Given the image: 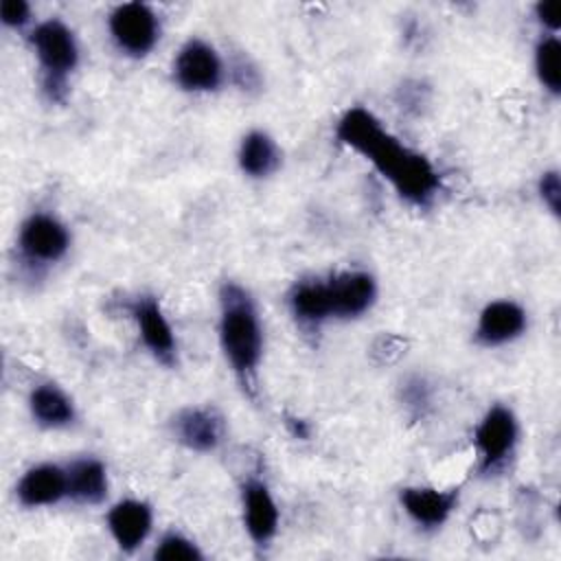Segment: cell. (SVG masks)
Masks as SVG:
<instances>
[{"mask_svg":"<svg viewBox=\"0 0 561 561\" xmlns=\"http://www.w3.org/2000/svg\"><path fill=\"white\" fill-rule=\"evenodd\" d=\"M335 138L366 158L408 204L427 206L440 193V173L430 158L405 147L370 110L348 107L335 123Z\"/></svg>","mask_w":561,"mask_h":561,"instance_id":"cell-1","label":"cell"},{"mask_svg":"<svg viewBox=\"0 0 561 561\" xmlns=\"http://www.w3.org/2000/svg\"><path fill=\"white\" fill-rule=\"evenodd\" d=\"M219 346L221 353L243 386L254 392L256 370L263 359V327L256 305L239 283H224L219 289Z\"/></svg>","mask_w":561,"mask_h":561,"instance_id":"cell-2","label":"cell"},{"mask_svg":"<svg viewBox=\"0 0 561 561\" xmlns=\"http://www.w3.org/2000/svg\"><path fill=\"white\" fill-rule=\"evenodd\" d=\"M28 42L39 66L44 92L50 101H61L68 92V79L79 66L75 31L59 18H50L31 31Z\"/></svg>","mask_w":561,"mask_h":561,"instance_id":"cell-3","label":"cell"},{"mask_svg":"<svg viewBox=\"0 0 561 561\" xmlns=\"http://www.w3.org/2000/svg\"><path fill=\"white\" fill-rule=\"evenodd\" d=\"M519 425L515 412L504 405H491L473 430V447L478 451L480 473L497 471L515 451Z\"/></svg>","mask_w":561,"mask_h":561,"instance_id":"cell-4","label":"cell"},{"mask_svg":"<svg viewBox=\"0 0 561 561\" xmlns=\"http://www.w3.org/2000/svg\"><path fill=\"white\" fill-rule=\"evenodd\" d=\"M107 28L116 48L134 59L147 57L160 39V20L145 2L116 4L107 15Z\"/></svg>","mask_w":561,"mask_h":561,"instance_id":"cell-5","label":"cell"},{"mask_svg":"<svg viewBox=\"0 0 561 561\" xmlns=\"http://www.w3.org/2000/svg\"><path fill=\"white\" fill-rule=\"evenodd\" d=\"M226 79L224 61L217 48L199 37H191L182 44L173 59V81L184 92H215Z\"/></svg>","mask_w":561,"mask_h":561,"instance_id":"cell-6","label":"cell"},{"mask_svg":"<svg viewBox=\"0 0 561 561\" xmlns=\"http://www.w3.org/2000/svg\"><path fill=\"white\" fill-rule=\"evenodd\" d=\"M70 241L66 224L50 213H31L18 232V250L33 265L61 261L70 250Z\"/></svg>","mask_w":561,"mask_h":561,"instance_id":"cell-7","label":"cell"},{"mask_svg":"<svg viewBox=\"0 0 561 561\" xmlns=\"http://www.w3.org/2000/svg\"><path fill=\"white\" fill-rule=\"evenodd\" d=\"M127 311L138 327V335L145 348L164 366L178 364V340L169 318L162 311V305L151 294H140L127 302Z\"/></svg>","mask_w":561,"mask_h":561,"instance_id":"cell-8","label":"cell"},{"mask_svg":"<svg viewBox=\"0 0 561 561\" xmlns=\"http://www.w3.org/2000/svg\"><path fill=\"white\" fill-rule=\"evenodd\" d=\"M173 438L197 454L217 451L226 438V419L213 405H188L171 421Z\"/></svg>","mask_w":561,"mask_h":561,"instance_id":"cell-9","label":"cell"},{"mask_svg":"<svg viewBox=\"0 0 561 561\" xmlns=\"http://www.w3.org/2000/svg\"><path fill=\"white\" fill-rule=\"evenodd\" d=\"M327 289L335 320L362 318L377 300V283L373 274L362 270H346L329 276Z\"/></svg>","mask_w":561,"mask_h":561,"instance_id":"cell-10","label":"cell"},{"mask_svg":"<svg viewBox=\"0 0 561 561\" xmlns=\"http://www.w3.org/2000/svg\"><path fill=\"white\" fill-rule=\"evenodd\" d=\"M243 526L256 546H267L278 533V504L261 478H248L241 486Z\"/></svg>","mask_w":561,"mask_h":561,"instance_id":"cell-11","label":"cell"},{"mask_svg":"<svg viewBox=\"0 0 561 561\" xmlns=\"http://www.w3.org/2000/svg\"><path fill=\"white\" fill-rule=\"evenodd\" d=\"M399 504L416 526L434 530L451 517L458 504V489L403 486L399 491Z\"/></svg>","mask_w":561,"mask_h":561,"instance_id":"cell-12","label":"cell"},{"mask_svg":"<svg viewBox=\"0 0 561 561\" xmlns=\"http://www.w3.org/2000/svg\"><path fill=\"white\" fill-rule=\"evenodd\" d=\"M528 327V316L515 300L502 298L491 300L478 316L476 342L482 346H504L524 335Z\"/></svg>","mask_w":561,"mask_h":561,"instance_id":"cell-13","label":"cell"},{"mask_svg":"<svg viewBox=\"0 0 561 561\" xmlns=\"http://www.w3.org/2000/svg\"><path fill=\"white\" fill-rule=\"evenodd\" d=\"M15 497L24 508L55 506L68 497L66 467L55 462H39L28 467L15 484Z\"/></svg>","mask_w":561,"mask_h":561,"instance_id":"cell-14","label":"cell"},{"mask_svg":"<svg viewBox=\"0 0 561 561\" xmlns=\"http://www.w3.org/2000/svg\"><path fill=\"white\" fill-rule=\"evenodd\" d=\"M105 522L114 543L123 552H134L147 541L151 533L153 511L145 500L125 497L110 506Z\"/></svg>","mask_w":561,"mask_h":561,"instance_id":"cell-15","label":"cell"},{"mask_svg":"<svg viewBox=\"0 0 561 561\" xmlns=\"http://www.w3.org/2000/svg\"><path fill=\"white\" fill-rule=\"evenodd\" d=\"M66 476H68L70 500L85 506H96L105 502L110 491V480H107V467L103 460L94 456L75 458L70 465H66Z\"/></svg>","mask_w":561,"mask_h":561,"instance_id":"cell-16","label":"cell"},{"mask_svg":"<svg viewBox=\"0 0 561 561\" xmlns=\"http://www.w3.org/2000/svg\"><path fill=\"white\" fill-rule=\"evenodd\" d=\"M287 305L294 320L305 329H318L327 320H333L327 280L322 278L298 280L287 296Z\"/></svg>","mask_w":561,"mask_h":561,"instance_id":"cell-17","label":"cell"},{"mask_svg":"<svg viewBox=\"0 0 561 561\" xmlns=\"http://www.w3.org/2000/svg\"><path fill=\"white\" fill-rule=\"evenodd\" d=\"M28 410L37 425L46 430H61L75 423L77 410L72 399L53 381L39 383L28 394Z\"/></svg>","mask_w":561,"mask_h":561,"instance_id":"cell-18","label":"cell"},{"mask_svg":"<svg viewBox=\"0 0 561 561\" xmlns=\"http://www.w3.org/2000/svg\"><path fill=\"white\" fill-rule=\"evenodd\" d=\"M237 162L248 178L263 180L276 173V169L280 167V149L267 131L252 129L239 142Z\"/></svg>","mask_w":561,"mask_h":561,"instance_id":"cell-19","label":"cell"},{"mask_svg":"<svg viewBox=\"0 0 561 561\" xmlns=\"http://www.w3.org/2000/svg\"><path fill=\"white\" fill-rule=\"evenodd\" d=\"M535 75L539 85L552 94H561V42L557 35H543L535 46Z\"/></svg>","mask_w":561,"mask_h":561,"instance_id":"cell-20","label":"cell"},{"mask_svg":"<svg viewBox=\"0 0 561 561\" xmlns=\"http://www.w3.org/2000/svg\"><path fill=\"white\" fill-rule=\"evenodd\" d=\"M156 561H202L204 554L193 539L178 530H169L153 548Z\"/></svg>","mask_w":561,"mask_h":561,"instance_id":"cell-21","label":"cell"},{"mask_svg":"<svg viewBox=\"0 0 561 561\" xmlns=\"http://www.w3.org/2000/svg\"><path fill=\"white\" fill-rule=\"evenodd\" d=\"M537 191H539V197L546 204V208L554 217H559V213H561V178H559V171L552 169V171L541 173Z\"/></svg>","mask_w":561,"mask_h":561,"instance_id":"cell-22","label":"cell"},{"mask_svg":"<svg viewBox=\"0 0 561 561\" xmlns=\"http://www.w3.org/2000/svg\"><path fill=\"white\" fill-rule=\"evenodd\" d=\"M0 22L13 31L24 28L31 22V4L24 0H2L0 2Z\"/></svg>","mask_w":561,"mask_h":561,"instance_id":"cell-23","label":"cell"},{"mask_svg":"<svg viewBox=\"0 0 561 561\" xmlns=\"http://www.w3.org/2000/svg\"><path fill=\"white\" fill-rule=\"evenodd\" d=\"M403 401L410 412L423 414V410L430 405V388H427L425 379L410 377L403 386Z\"/></svg>","mask_w":561,"mask_h":561,"instance_id":"cell-24","label":"cell"},{"mask_svg":"<svg viewBox=\"0 0 561 561\" xmlns=\"http://www.w3.org/2000/svg\"><path fill=\"white\" fill-rule=\"evenodd\" d=\"M535 18L548 35H557L561 28V2L559 0H541L535 4Z\"/></svg>","mask_w":561,"mask_h":561,"instance_id":"cell-25","label":"cell"}]
</instances>
